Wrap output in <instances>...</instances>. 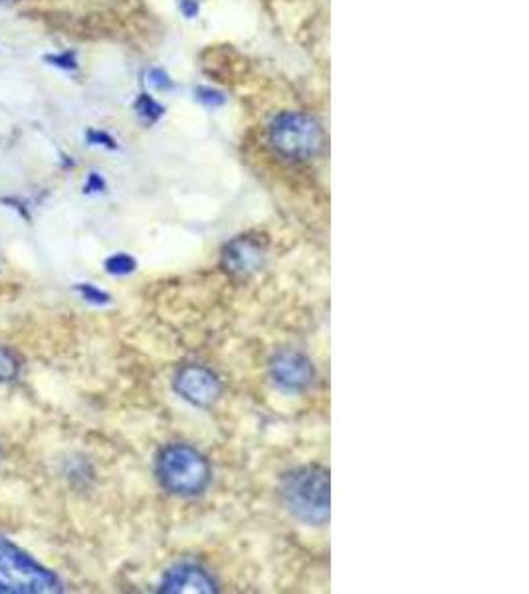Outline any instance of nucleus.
<instances>
[{
  "mask_svg": "<svg viewBox=\"0 0 529 594\" xmlns=\"http://www.w3.org/2000/svg\"><path fill=\"white\" fill-rule=\"evenodd\" d=\"M175 391L187 402L209 408L222 395V383L211 369L201 365H187L175 377Z\"/></svg>",
  "mask_w": 529,
  "mask_h": 594,
  "instance_id": "obj_5",
  "label": "nucleus"
},
{
  "mask_svg": "<svg viewBox=\"0 0 529 594\" xmlns=\"http://www.w3.org/2000/svg\"><path fill=\"white\" fill-rule=\"evenodd\" d=\"M78 292L82 294V297H84L86 301H90V303L106 305L107 301H109V296H107L106 292L98 290V288L92 286V284H80V286H78Z\"/></svg>",
  "mask_w": 529,
  "mask_h": 594,
  "instance_id": "obj_11",
  "label": "nucleus"
},
{
  "mask_svg": "<svg viewBox=\"0 0 529 594\" xmlns=\"http://www.w3.org/2000/svg\"><path fill=\"white\" fill-rule=\"evenodd\" d=\"M329 492V476L318 466H306L286 474L280 488L288 511L310 525L327 523L331 511Z\"/></svg>",
  "mask_w": 529,
  "mask_h": 594,
  "instance_id": "obj_1",
  "label": "nucleus"
},
{
  "mask_svg": "<svg viewBox=\"0 0 529 594\" xmlns=\"http://www.w3.org/2000/svg\"><path fill=\"white\" fill-rule=\"evenodd\" d=\"M211 476L209 460L189 444H171L157 458V478L171 494H203Z\"/></svg>",
  "mask_w": 529,
  "mask_h": 594,
  "instance_id": "obj_2",
  "label": "nucleus"
},
{
  "mask_svg": "<svg viewBox=\"0 0 529 594\" xmlns=\"http://www.w3.org/2000/svg\"><path fill=\"white\" fill-rule=\"evenodd\" d=\"M137 264L129 254H115L111 258H107L106 270L107 274L111 276H127L131 272H135Z\"/></svg>",
  "mask_w": 529,
  "mask_h": 594,
  "instance_id": "obj_9",
  "label": "nucleus"
},
{
  "mask_svg": "<svg viewBox=\"0 0 529 594\" xmlns=\"http://www.w3.org/2000/svg\"><path fill=\"white\" fill-rule=\"evenodd\" d=\"M323 131L310 115L288 111L274 119L270 143L278 155L290 161H308L323 149Z\"/></svg>",
  "mask_w": 529,
  "mask_h": 594,
  "instance_id": "obj_4",
  "label": "nucleus"
},
{
  "mask_svg": "<svg viewBox=\"0 0 529 594\" xmlns=\"http://www.w3.org/2000/svg\"><path fill=\"white\" fill-rule=\"evenodd\" d=\"M18 377V361L12 351L0 347V383H10Z\"/></svg>",
  "mask_w": 529,
  "mask_h": 594,
  "instance_id": "obj_10",
  "label": "nucleus"
},
{
  "mask_svg": "<svg viewBox=\"0 0 529 594\" xmlns=\"http://www.w3.org/2000/svg\"><path fill=\"white\" fill-rule=\"evenodd\" d=\"M161 593L211 594L216 593V583L203 567L183 563L163 577Z\"/></svg>",
  "mask_w": 529,
  "mask_h": 594,
  "instance_id": "obj_7",
  "label": "nucleus"
},
{
  "mask_svg": "<svg viewBox=\"0 0 529 594\" xmlns=\"http://www.w3.org/2000/svg\"><path fill=\"white\" fill-rule=\"evenodd\" d=\"M274 383L286 391H304L314 381V365L300 351H280L270 363Z\"/></svg>",
  "mask_w": 529,
  "mask_h": 594,
  "instance_id": "obj_6",
  "label": "nucleus"
},
{
  "mask_svg": "<svg viewBox=\"0 0 529 594\" xmlns=\"http://www.w3.org/2000/svg\"><path fill=\"white\" fill-rule=\"evenodd\" d=\"M222 262L226 272L234 276H248L260 270L264 262V250L258 242L250 238H238L230 242L222 254Z\"/></svg>",
  "mask_w": 529,
  "mask_h": 594,
  "instance_id": "obj_8",
  "label": "nucleus"
},
{
  "mask_svg": "<svg viewBox=\"0 0 529 594\" xmlns=\"http://www.w3.org/2000/svg\"><path fill=\"white\" fill-rule=\"evenodd\" d=\"M54 573L40 567L14 543L0 537V594L60 593Z\"/></svg>",
  "mask_w": 529,
  "mask_h": 594,
  "instance_id": "obj_3",
  "label": "nucleus"
}]
</instances>
